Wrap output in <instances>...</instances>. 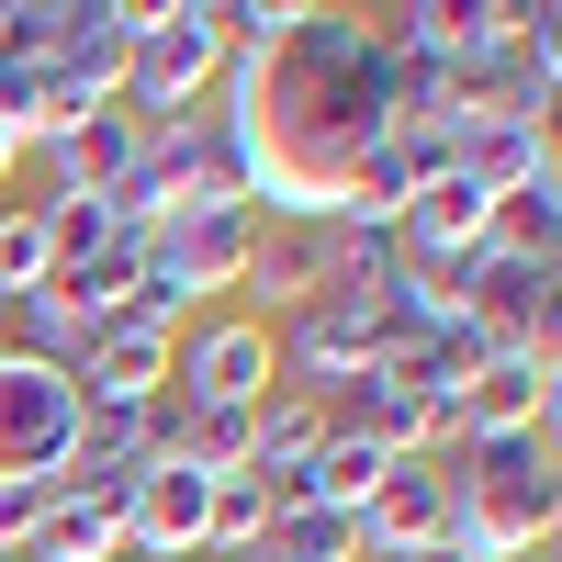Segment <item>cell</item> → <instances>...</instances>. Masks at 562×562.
<instances>
[{
  "mask_svg": "<svg viewBox=\"0 0 562 562\" xmlns=\"http://www.w3.org/2000/svg\"><path fill=\"white\" fill-rule=\"evenodd\" d=\"M12 180H23V124H0V203H12Z\"/></svg>",
  "mask_w": 562,
  "mask_h": 562,
  "instance_id": "44dd1931",
  "label": "cell"
},
{
  "mask_svg": "<svg viewBox=\"0 0 562 562\" xmlns=\"http://www.w3.org/2000/svg\"><path fill=\"white\" fill-rule=\"evenodd\" d=\"M315 0H214V23H225V57H248V68H281L293 57V34H304Z\"/></svg>",
  "mask_w": 562,
  "mask_h": 562,
  "instance_id": "e0dca14e",
  "label": "cell"
},
{
  "mask_svg": "<svg viewBox=\"0 0 562 562\" xmlns=\"http://www.w3.org/2000/svg\"><path fill=\"white\" fill-rule=\"evenodd\" d=\"M450 169L473 180L484 203H506L518 180L562 169V147H551V124H529V113H473V124H461V147H450Z\"/></svg>",
  "mask_w": 562,
  "mask_h": 562,
  "instance_id": "5bb4252c",
  "label": "cell"
},
{
  "mask_svg": "<svg viewBox=\"0 0 562 562\" xmlns=\"http://www.w3.org/2000/svg\"><path fill=\"white\" fill-rule=\"evenodd\" d=\"M147 135L158 124H135L124 102H102V113H79L68 135H45V147H23V169H34V203H57V192H124V169L147 158Z\"/></svg>",
  "mask_w": 562,
  "mask_h": 562,
  "instance_id": "ba28073f",
  "label": "cell"
},
{
  "mask_svg": "<svg viewBox=\"0 0 562 562\" xmlns=\"http://www.w3.org/2000/svg\"><path fill=\"white\" fill-rule=\"evenodd\" d=\"M248 428H259V461H248V473H293V461L326 439V405H315V394H293V383H270V394L248 405Z\"/></svg>",
  "mask_w": 562,
  "mask_h": 562,
  "instance_id": "2e32d148",
  "label": "cell"
},
{
  "mask_svg": "<svg viewBox=\"0 0 562 562\" xmlns=\"http://www.w3.org/2000/svg\"><path fill=\"white\" fill-rule=\"evenodd\" d=\"M551 371L562 349H484V371L439 405V450H484V439H540L551 428Z\"/></svg>",
  "mask_w": 562,
  "mask_h": 562,
  "instance_id": "277c9868",
  "label": "cell"
},
{
  "mask_svg": "<svg viewBox=\"0 0 562 562\" xmlns=\"http://www.w3.org/2000/svg\"><path fill=\"white\" fill-rule=\"evenodd\" d=\"M45 506H57V484H0V562L34 540V518H45Z\"/></svg>",
  "mask_w": 562,
  "mask_h": 562,
  "instance_id": "ffe728a7",
  "label": "cell"
},
{
  "mask_svg": "<svg viewBox=\"0 0 562 562\" xmlns=\"http://www.w3.org/2000/svg\"><path fill=\"white\" fill-rule=\"evenodd\" d=\"M225 68V23L214 0H135V57H124V113L135 124H180L214 102Z\"/></svg>",
  "mask_w": 562,
  "mask_h": 562,
  "instance_id": "7a4b0ae2",
  "label": "cell"
},
{
  "mask_svg": "<svg viewBox=\"0 0 562 562\" xmlns=\"http://www.w3.org/2000/svg\"><path fill=\"white\" fill-rule=\"evenodd\" d=\"M57 281V248H45V203H0V304H23V293H45Z\"/></svg>",
  "mask_w": 562,
  "mask_h": 562,
  "instance_id": "ac0fdd59",
  "label": "cell"
},
{
  "mask_svg": "<svg viewBox=\"0 0 562 562\" xmlns=\"http://www.w3.org/2000/svg\"><path fill=\"white\" fill-rule=\"evenodd\" d=\"M450 304L473 315V338H484V349H540V338H551V259H529V248H506V237H495L473 270L450 281Z\"/></svg>",
  "mask_w": 562,
  "mask_h": 562,
  "instance_id": "52a82bcc",
  "label": "cell"
},
{
  "mask_svg": "<svg viewBox=\"0 0 562 562\" xmlns=\"http://www.w3.org/2000/svg\"><path fill=\"white\" fill-rule=\"evenodd\" d=\"M23 562H124V506H102V495L57 484V506H45V518H34Z\"/></svg>",
  "mask_w": 562,
  "mask_h": 562,
  "instance_id": "9a60e30c",
  "label": "cell"
},
{
  "mask_svg": "<svg viewBox=\"0 0 562 562\" xmlns=\"http://www.w3.org/2000/svg\"><path fill=\"white\" fill-rule=\"evenodd\" d=\"M281 383V349H270V326L237 315V304H214L180 326V349H169V405H259Z\"/></svg>",
  "mask_w": 562,
  "mask_h": 562,
  "instance_id": "5b68a950",
  "label": "cell"
},
{
  "mask_svg": "<svg viewBox=\"0 0 562 562\" xmlns=\"http://www.w3.org/2000/svg\"><path fill=\"white\" fill-rule=\"evenodd\" d=\"M158 450H169V405H90L79 416V450H68V484L102 495V506H124Z\"/></svg>",
  "mask_w": 562,
  "mask_h": 562,
  "instance_id": "8fae6325",
  "label": "cell"
},
{
  "mask_svg": "<svg viewBox=\"0 0 562 562\" xmlns=\"http://www.w3.org/2000/svg\"><path fill=\"white\" fill-rule=\"evenodd\" d=\"M450 473V518L439 540L461 562H529L562 529V484H551V428L540 439H484V450H439Z\"/></svg>",
  "mask_w": 562,
  "mask_h": 562,
  "instance_id": "6da1fadb",
  "label": "cell"
},
{
  "mask_svg": "<svg viewBox=\"0 0 562 562\" xmlns=\"http://www.w3.org/2000/svg\"><path fill=\"white\" fill-rule=\"evenodd\" d=\"M45 248H57V270H79V259L124 248V214L102 192H57V203H45Z\"/></svg>",
  "mask_w": 562,
  "mask_h": 562,
  "instance_id": "d6986e66",
  "label": "cell"
},
{
  "mask_svg": "<svg viewBox=\"0 0 562 562\" xmlns=\"http://www.w3.org/2000/svg\"><path fill=\"white\" fill-rule=\"evenodd\" d=\"M326 428H349V439H371L383 461H439V405L405 383V371H349L338 394H326Z\"/></svg>",
  "mask_w": 562,
  "mask_h": 562,
  "instance_id": "30bf717a",
  "label": "cell"
},
{
  "mask_svg": "<svg viewBox=\"0 0 562 562\" xmlns=\"http://www.w3.org/2000/svg\"><path fill=\"white\" fill-rule=\"evenodd\" d=\"M169 326H135V315H113L102 338H90V360H79V405H169Z\"/></svg>",
  "mask_w": 562,
  "mask_h": 562,
  "instance_id": "7c38bea8",
  "label": "cell"
},
{
  "mask_svg": "<svg viewBox=\"0 0 562 562\" xmlns=\"http://www.w3.org/2000/svg\"><path fill=\"white\" fill-rule=\"evenodd\" d=\"M439 518H450V473H439V461H394V473L371 484V506H360V562L428 551V540H439Z\"/></svg>",
  "mask_w": 562,
  "mask_h": 562,
  "instance_id": "4fadbf2b",
  "label": "cell"
},
{
  "mask_svg": "<svg viewBox=\"0 0 562 562\" xmlns=\"http://www.w3.org/2000/svg\"><path fill=\"white\" fill-rule=\"evenodd\" d=\"M394 562H461V551H450V540H428V551H394Z\"/></svg>",
  "mask_w": 562,
  "mask_h": 562,
  "instance_id": "7402d4cb",
  "label": "cell"
},
{
  "mask_svg": "<svg viewBox=\"0 0 562 562\" xmlns=\"http://www.w3.org/2000/svg\"><path fill=\"white\" fill-rule=\"evenodd\" d=\"M147 248L169 259V281H180V293H192V315H214V304H237V281H248L259 214H248V203H192V214H169Z\"/></svg>",
  "mask_w": 562,
  "mask_h": 562,
  "instance_id": "8992f818",
  "label": "cell"
},
{
  "mask_svg": "<svg viewBox=\"0 0 562 562\" xmlns=\"http://www.w3.org/2000/svg\"><path fill=\"white\" fill-rule=\"evenodd\" d=\"M203 518H214V473L158 450L124 495V562H203Z\"/></svg>",
  "mask_w": 562,
  "mask_h": 562,
  "instance_id": "9c48e42d",
  "label": "cell"
},
{
  "mask_svg": "<svg viewBox=\"0 0 562 562\" xmlns=\"http://www.w3.org/2000/svg\"><path fill=\"white\" fill-rule=\"evenodd\" d=\"M79 371H45L0 349V484H68V450H79Z\"/></svg>",
  "mask_w": 562,
  "mask_h": 562,
  "instance_id": "3957f363",
  "label": "cell"
}]
</instances>
